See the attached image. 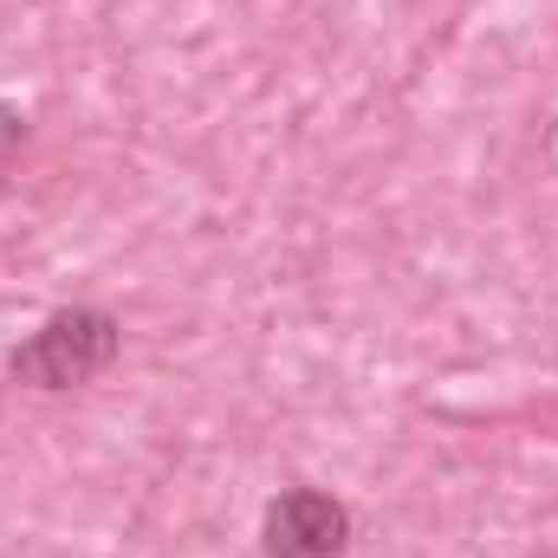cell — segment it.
Masks as SVG:
<instances>
[{
    "label": "cell",
    "instance_id": "cell-1",
    "mask_svg": "<svg viewBox=\"0 0 558 558\" xmlns=\"http://www.w3.org/2000/svg\"><path fill=\"white\" fill-rule=\"evenodd\" d=\"M118 344H124L118 318L78 305V312L46 318V325L13 351V377L33 384V390H72V384H92V377L118 357Z\"/></svg>",
    "mask_w": 558,
    "mask_h": 558
},
{
    "label": "cell",
    "instance_id": "cell-2",
    "mask_svg": "<svg viewBox=\"0 0 558 558\" xmlns=\"http://www.w3.org/2000/svg\"><path fill=\"white\" fill-rule=\"evenodd\" d=\"M351 539V513L344 500L318 494V487H286L267 507V553L274 558H338Z\"/></svg>",
    "mask_w": 558,
    "mask_h": 558
}]
</instances>
